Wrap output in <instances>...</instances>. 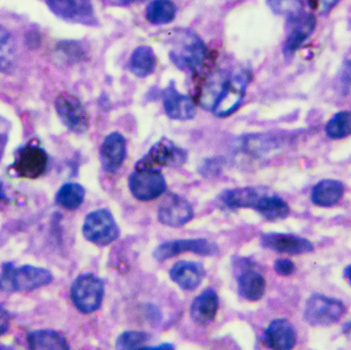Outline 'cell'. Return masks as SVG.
<instances>
[{"instance_id": "1", "label": "cell", "mask_w": 351, "mask_h": 350, "mask_svg": "<svg viewBox=\"0 0 351 350\" xmlns=\"http://www.w3.org/2000/svg\"><path fill=\"white\" fill-rule=\"evenodd\" d=\"M169 57L176 67L182 71L197 75L208 59V49L206 43L193 31L177 29L170 37Z\"/></svg>"}, {"instance_id": "2", "label": "cell", "mask_w": 351, "mask_h": 350, "mask_svg": "<svg viewBox=\"0 0 351 350\" xmlns=\"http://www.w3.org/2000/svg\"><path fill=\"white\" fill-rule=\"evenodd\" d=\"M51 271L43 267L4 263L0 273V291L5 293L30 292L45 287L53 282Z\"/></svg>"}, {"instance_id": "3", "label": "cell", "mask_w": 351, "mask_h": 350, "mask_svg": "<svg viewBox=\"0 0 351 350\" xmlns=\"http://www.w3.org/2000/svg\"><path fill=\"white\" fill-rule=\"evenodd\" d=\"M104 282L93 275L84 273L76 277L71 286V300L74 306L82 314L97 312L104 297Z\"/></svg>"}, {"instance_id": "4", "label": "cell", "mask_w": 351, "mask_h": 350, "mask_svg": "<svg viewBox=\"0 0 351 350\" xmlns=\"http://www.w3.org/2000/svg\"><path fill=\"white\" fill-rule=\"evenodd\" d=\"M346 308L337 298L313 294L305 304L304 320L313 327H330L339 322Z\"/></svg>"}, {"instance_id": "5", "label": "cell", "mask_w": 351, "mask_h": 350, "mask_svg": "<svg viewBox=\"0 0 351 350\" xmlns=\"http://www.w3.org/2000/svg\"><path fill=\"white\" fill-rule=\"evenodd\" d=\"M82 234L88 242L105 247L119 238V228L110 211L106 209L90 212L82 226Z\"/></svg>"}, {"instance_id": "6", "label": "cell", "mask_w": 351, "mask_h": 350, "mask_svg": "<svg viewBox=\"0 0 351 350\" xmlns=\"http://www.w3.org/2000/svg\"><path fill=\"white\" fill-rule=\"evenodd\" d=\"M49 166V155L43 148L27 144L14 152L10 171L19 178L36 179L45 174Z\"/></svg>"}, {"instance_id": "7", "label": "cell", "mask_w": 351, "mask_h": 350, "mask_svg": "<svg viewBox=\"0 0 351 350\" xmlns=\"http://www.w3.org/2000/svg\"><path fill=\"white\" fill-rule=\"evenodd\" d=\"M187 160V152L176 145L174 142L162 138L156 142L148 153L136 164V170L158 168L162 166L179 168Z\"/></svg>"}, {"instance_id": "8", "label": "cell", "mask_w": 351, "mask_h": 350, "mask_svg": "<svg viewBox=\"0 0 351 350\" xmlns=\"http://www.w3.org/2000/svg\"><path fill=\"white\" fill-rule=\"evenodd\" d=\"M129 187L136 199L149 201L162 197L168 186L164 175L158 168H141L132 173Z\"/></svg>"}, {"instance_id": "9", "label": "cell", "mask_w": 351, "mask_h": 350, "mask_svg": "<svg viewBox=\"0 0 351 350\" xmlns=\"http://www.w3.org/2000/svg\"><path fill=\"white\" fill-rule=\"evenodd\" d=\"M251 79L252 73L247 69H241L232 74L213 113L220 118L232 115L241 106Z\"/></svg>"}, {"instance_id": "10", "label": "cell", "mask_w": 351, "mask_h": 350, "mask_svg": "<svg viewBox=\"0 0 351 350\" xmlns=\"http://www.w3.org/2000/svg\"><path fill=\"white\" fill-rule=\"evenodd\" d=\"M56 111L62 123L76 134L86 133L90 127V117L80 99L64 92L56 99Z\"/></svg>"}, {"instance_id": "11", "label": "cell", "mask_w": 351, "mask_h": 350, "mask_svg": "<svg viewBox=\"0 0 351 350\" xmlns=\"http://www.w3.org/2000/svg\"><path fill=\"white\" fill-rule=\"evenodd\" d=\"M187 252L202 256H213L218 253V246L206 238L170 240L160 245L154 250V257L158 262H164L182 253Z\"/></svg>"}, {"instance_id": "12", "label": "cell", "mask_w": 351, "mask_h": 350, "mask_svg": "<svg viewBox=\"0 0 351 350\" xmlns=\"http://www.w3.org/2000/svg\"><path fill=\"white\" fill-rule=\"evenodd\" d=\"M53 14L68 22L95 25L97 22L90 0H45Z\"/></svg>"}, {"instance_id": "13", "label": "cell", "mask_w": 351, "mask_h": 350, "mask_svg": "<svg viewBox=\"0 0 351 350\" xmlns=\"http://www.w3.org/2000/svg\"><path fill=\"white\" fill-rule=\"evenodd\" d=\"M193 217L194 211L191 203L175 193L167 195L158 207V221L169 227H181L193 219Z\"/></svg>"}, {"instance_id": "14", "label": "cell", "mask_w": 351, "mask_h": 350, "mask_svg": "<svg viewBox=\"0 0 351 350\" xmlns=\"http://www.w3.org/2000/svg\"><path fill=\"white\" fill-rule=\"evenodd\" d=\"M317 26V18L311 12H301L288 18V34L284 43L287 57L294 55L313 34Z\"/></svg>"}, {"instance_id": "15", "label": "cell", "mask_w": 351, "mask_h": 350, "mask_svg": "<svg viewBox=\"0 0 351 350\" xmlns=\"http://www.w3.org/2000/svg\"><path fill=\"white\" fill-rule=\"evenodd\" d=\"M261 245L263 248L280 254L302 255L315 251V247L311 240L292 234H264L261 236Z\"/></svg>"}, {"instance_id": "16", "label": "cell", "mask_w": 351, "mask_h": 350, "mask_svg": "<svg viewBox=\"0 0 351 350\" xmlns=\"http://www.w3.org/2000/svg\"><path fill=\"white\" fill-rule=\"evenodd\" d=\"M162 103L166 114L175 121H190L196 115L195 103L190 97L181 94L171 82L162 90Z\"/></svg>"}, {"instance_id": "17", "label": "cell", "mask_w": 351, "mask_h": 350, "mask_svg": "<svg viewBox=\"0 0 351 350\" xmlns=\"http://www.w3.org/2000/svg\"><path fill=\"white\" fill-rule=\"evenodd\" d=\"M127 158V142L119 132L109 134L100 149L101 164L105 172L114 174L123 166Z\"/></svg>"}, {"instance_id": "18", "label": "cell", "mask_w": 351, "mask_h": 350, "mask_svg": "<svg viewBox=\"0 0 351 350\" xmlns=\"http://www.w3.org/2000/svg\"><path fill=\"white\" fill-rule=\"evenodd\" d=\"M231 74L226 70H218L213 72L202 82L199 90L198 103L204 110L214 111L215 107L218 104L222 97L227 84L230 79Z\"/></svg>"}, {"instance_id": "19", "label": "cell", "mask_w": 351, "mask_h": 350, "mask_svg": "<svg viewBox=\"0 0 351 350\" xmlns=\"http://www.w3.org/2000/svg\"><path fill=\"white\" fill-rule=\"evenodd\" d=\"M263 339L269 349L290 350L296 345V331L288 320L278 318L270 323L264 332Z\"/></svg>"}, {"instance_id": "20", "label": "cell", "mask_w": 351, "mask_h": 350, "mask_svg": "<svg viewBox=\"0 0 351 350\" xmlns=\"http://www.w3.org/2000/svg\"><path fill=\"white\" fill-rule=\"evenodd\" d=\"M264 189L258 187H243V188L227 189L221 193L219 199L226 209L256 210L261 197L265 195Z\"/></svg>"}, {"instance_id": "21", "label": "cell", "mask_w": 351, "mask_h": 350, "mask_svg": "<svg viewBox=\"0 0 351 350\" xmlns=\"http://www.w3.org/2000/svg\"><path fill=\"white\" fill-rule=\"evenodd\" d=\"M206 275L202 264L190 261H180L171 268L170 277L174 283L186 291L197 289Z\"/></svg>"}, {"instance_id": "22", "label": "cell", "mask_w": 351, "mask_h": 350, "mask_svg": "<svg viewBox=\"0 0 351 350\" xmlns=\"http://www.w3.org/2000/svg\"><path fill=\"white\" fill-rule=\"evenodd\" d=\"M219 298L216 292L208 289L198 295L190 306V318L199 326H208L216 318Z\"/></svg>"}, {"instance_id": "23", "label": "cell", "mask_w": 351, "mask_h": 350, "mask_svg": "<svg viewBox=\"0 0 351 350\" xmlns=\"http://www.w3.org/2000/svg\"><path fill=\"white\" fill-rule=\"evenodd\" d=\"M344 185L333 179L319 181L311 191V201L317 207L330 208L337 205L343 197Z\"/></svg>"}, {"instance_id": "24", "label": "cell", "mask_w": 351, "mask_h": 350, "mask_svg": "<svg viewBox=\"0 0 351 350\" xmlns=\"http://www.w3.org/2000/svg\"><path fill=\"white\" fill-rule=\"evenodd\" d=\"M237 285L239 295L249 301H258L265 293L266 283L263 275L252 269H245L239 275Z\"/></svg>"}, {"instance_id": "25", "label": "cell", "mask_w": 351, "mask_h": 350, "mask_svg": "<svg viewBox=\"0 0 351 350\" xmlns=\"http://www.w3.org/2000/svg\"><path fill=\"white\" fill-rule=\"evenodd\" d=\"M29 349L34 350H67L70 349L63 335L53 330H35L27 335Z\"/></svg>"}, {"instance_id": "26", "label": "cell", "mask_w": 351, "mask_h": 350, "mask_svg": "<svg viewBox=\"0 0 351 350\" xmlns=\"http://www.w3.org/2000/svg\"><path fill=\"white\" fill-rule=\"evenodd\" d=\"M156 64L158 60L154 49L148 45H141L132 53L130 70L137 77L145 78L156 71Z\"/></svg>"}, {"instance_id": "27", "label": "cell", "mask_w": 351, "mask_h": 350, "mask_svg": "<svg viewBox=\"0 0 351 350\" xmlns=\"http://www.w3.org/2000/svg\"><path fill=\"white\" fill-rule=\"evenodd\" d=\"M255 211L263 216L268 221H278L288 217L290 208L288 203L276 195H269L266 191L261 197Z\"/></svg>"}, {"instance_id": "28", "label": "cell", "mask_w": 351, "mask_h": 350, "mask_svg": "<svg viewBox=\"0 0 351 350\" xmlns=\"http://www.w3.org/2000/svg\"><path fill=\"white\" fill-rule=\"evenodd\" d=\"M176 14L177 6L172 0H154L146 8V20L152 25L170 24Z\"/></svg>"}, {"instance_id": "29", "label": "cell", "mask_w": 351, "mask_h": 350, "mask_svg": "<svg viewBox=\"0 0 351 350\" xmlns=\"http://www.w3.org/2000/svg\"><path fill=\"white\" fill-rule=\"evenodd\" d=\"M86 190L78 183H66L56 195V203L66 210H76L84 203Z\"/></svg>"}, {"instance_id": "30", "label": "cell", "mask_w": 351, "mask_h": 350, "mask_svg": "<svg viewBox=\"0 0 351 350\" xmlns=\"http://www.w3.org/2000/svg\"><path fill=\"white\" fill-rule=\"evenodd\" d=\"M326 134L331 139H343L351 135V111L336 113L326 125Z\"/></svg>"}, {"instance_id": "31", "label": "cell", "mask_w": 351, "mask_h": 350, "mask_svg": "<svg viewBox=\"0 0 351 350\" xmlns=\"http://www.w3.org/2000/svg\"><path fill=\"white\" fill-rule=\"evenodd\" d=\"M16 61V49L8 29L0 25V72L12 69Z\"/></svg>"}, {"instance_id": "32", "label": "cell", "mask_w": 351, "mask_h": 350, "mask_svg": "<svg viewBox=\"0 0 351 350\" xmlns=\"http://www.w3.org/2000/svg\"><path fill=\"white\" fill-rule=\"evenodd\" d=\"M150 335L138 331H127L117 339V349H141L149 341Z\"/></svg>"}, {"instance_id": "33", "label": "cell", "mask_w": 351, "mask_h": 350, "mask_svg": "<svg viewBox=\"0 0 351 350\" xmlns=\"http://www.w3.org/2000/svg\"><path fill=\"white\" fill-rule=\"evenodd\" d=\"M266 1L274 14H284L289 18L304 12V4L307 0H266Z\"/></svg>"}, {"instance_id": "34", "label": "cell", "mask_w": 351, "mask_h": 350, "mask_svg": "<svg viewBox=\"0 0 351 350\" xmlns=\"http://www.w3.org/2000/svg\"><path fill=\"white\" fill-rule=\"evenodd\" d=\"M222 160L219 158H208L199 166V174L206 178H212L220 174L222 170Z\"/></svg>"}, {"instance_id": "35", "label": "cell", "mask_w": 351, "mask_h": 350, "mask_svg": "<svg viewBox=\"0 0 351 350\" xmlns=\"http://www.w3.org/2000/svg\"><path fill=\"white\" fill-rule=\"evenodd\" d=\"M60 51L64 53L69 60L78 61L84 55V51L76 41H65L60 45Z\"/></svg>"}, {"instance_id": "36", "label": "cell", "mask_w": 351, "mask_h": 350, "mask_svg": "<svg viewBox=\"0 0 351 350\" xmlns=\"http://www.w3.org/2000/svg\"><path fill=\"white\" fill-rule=\"evenodd\" d=\"M339 86L343 94H348L351 90V60L344 63L339 75Z\"/></svg>"}, {"instance_id": "37", "label": "cell", "mask_w": 351, "mask_h": 350, "mask_svg": "<svg viewBox=\"0 0 351 350\" xmlns=\"http://www.w3.org/2000/svg\"><path fill=\"white\" fill-rule=\"evenodd\" d=\"M274 267L276 273L282 277H289V275H293L296 269L293 261L289 260V259H278L274 262Z\"/></svg>"}, {"instance_id": "38", "label": "cell", "mask_w": 351, "mask_h": 350, "mask_svg": "<svg viewBox=\"0 0 351 350\" xmlns=\"http://www.w3.org/2000/svg\"><path fill=\"white\" fill-rule=\"evenodd\" d=\"M315 10L321 14H328L330 10H333L340 0H307Z\"/></svg>"}, {"instance_id": "39", "label": "cell", "mask_w": 351, "mask_h": 350, "mask_svg": "<svg viewBox=\"0 0 351 350\" xmlns=\"http://www.w3.org/2000/svg\"><path fill=\"white\" fill-rule=\"evenodd\" d=\"M10 314L3 306L0 305V336L8 332V328H10Z\"/></svg>"}, {"instance_id": "40", "label": "cell", "mask_w": 351, "mask_h": 350, "mask_svg": "<svg viewBox=\"0 0 351 350\" xmlns=\"http://www.w3.org/2000/svg\"><path fill=\"white\" fill-rule=\"evenodd\" d=\"M141 349H174L172 345H162L160 347H143Z\"/></svg>"}, {"instance_id": "41", "label": "cell", "mask_w": 351, "mask_h": 350, "mask_svg": "<svg viewBox=\"0 0 351 350\" xmlns=\"http://www.w3.org/2000/svg\"><path fill=\"white\" fill-rule=\"evenodd\" d=\"M109 3L117 4V5H123V4L131 3L135 0H107Z\"/></svg>"}, {"instance_id": "42", "label": "cell", "mask_w": 351, "mask_h": 350, "mask_svg": "<svg viewBox=\"0 0 351 350\" xmlns=\"http://www.w3.org/2000/svg\"><path fill=\"white\" fill-rule=\"evenodd\" d=\"M343 333L348 338H351V322L346 323V324L344 325Z\"/></svg>"}, {"instance_id": "43", "label": "cell", "mask_w": 351, "mask_h": 350, "mask_svg": "<svg viewBox=\"0 0 351 350\" xmlns=\"http://www.w3.org/2000/svg\"><path fill=\"white\" fill-rule=\"evenodd\" d=\"M344 275H346V279H348L351 285V265L346 267V271H344Z\"/></svg>"}, {"instance_id": "44", "label": "cell", "mask_w": 351, "mask_h": 350, "mask_svg": "<svg viewBox=\"0 0 351 350\" xmlns=\"http://www.w3.org/2000/svg\"><path fill=\"white\" fill-rule=\"evenodd\" d=\"M0 199H6V195H4L3 186H2L1 182H0Z\"/></svg>"}]
</instances>
